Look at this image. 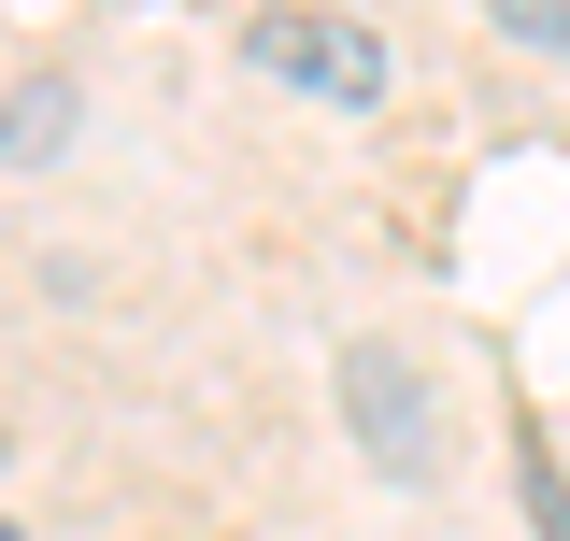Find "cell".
<instances>
[{
    "label": "cell",
    "instance_id": "obj_5",
    "mask_svg": "<svg viewBox=\"0 0 570 541\" xmlns=\"http://www.w3.org/2000/svg\"><path fill=\"white\" fill-rule=\"evenodd\" d=\"M513 484H528V513H542V541H570V484H557V456H542V442L513 456Z\"/></svg>",
    "mask_w": 570,
    "mask_h": 541
},
{
    "label": "cell",
    "instance_id": "obj_4",
    "mask_svg": "<svg viewBox=\"0 0 570 541\" xmlns=\"http://www.w3.org/2000/svg\"><path fill=\"white\" fill-rule=\"evenodd\" d=\"M485 14L528 43V58H557V43H570V0H485Z\"/></svg>",
    "mask_w": 570,
    "mask_h": 541
},
{
    "label": "cell",
    "instance_id": "obj_6",
    "mask_svg": "<svg viewBox=\"0 0 570 541\" xmlns=\"http://www.w3.org/2000/svg\"><path fill=\"white\" fill-rule=\"evenodd\" d=\"M0 541H29V528H14V513H0Z\"/></svg>",
    "mask_w": 570,
    "mask_h": 541
},
{
    "label": "cell",
    "instance_id": "obj_3",
    "mask_svg": "<svg viewBox=\"0 0 570 541\" xmlns=\"http://www.w3.org/2000/svg\"><path fill=\"white\" fill-rule=\"evenodd\" d=\"M86 129V100H71V71H29L14 100H0V171H43L58 142Z\"/></svg>",
    "mask_w": 570,
    "mask_h": 541
},
{
    "label": "cell",
    "instance_id": "obj_2",
    "mask_svg": "<svg viewBox=\"0 0 570 541\" xmlns=\"http://www.w3.org/2000/svg\"><path fill=\"white\" fill-rule=\"evenodd\" d=\"M257 71H285V86H314V100H343V115H371L385 100V43H371V14H257Z\"/></svg>",
    "mask_w": 570,
    "mask_h": 541
},
{
    "label": "cell",
    "instance_id": "obj_1",
    "mask_svg": "<svg viewBox=\"0 0 570 541\" xmlns=\"http://www.w3.org/2000/svg\"><path fill=\"white\" fill-rule=\"evenodd\" d=\"M343 427H356V456L385 484H442L456 471V413H442V371H428L414 342H343Z\"/></svg>",
    "mask_w": 570,
    "mask_h": 541
}]
</instances>
